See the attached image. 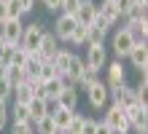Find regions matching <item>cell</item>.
I'll list each match as a JSON object with an SVG mask.
<instances>
[{
	"label": "cell",
	"mask_w": 148,
	"mask_h": 134,
	"mask_svg": "<svg viewBox=\"0 0 148 134\" xmlns=\"http://www.w3.org/2000/svg\"><path fill=\"white\" fill-rule=\"evenodd\" d=\"M11 134H35L32 123H11Z\"/></svg>",
	"instance_id": "cell-31"
},
{
	"label": "cell",
	"mask_w": 148,
	"mask_h": 134,
	"mask_svg": "<svg viewBox=\"0 0 148 134\" xmlns=\"http://www.w3.org/2000/svg\"><path fill=\"white\" fill-rule=\"evenodd\" d=\"M51 65H54V73H57V78H65V73H67V65H70V51L59 48V51L54 54V59H51Z\"/></svg>",
	"instance_id": "cell-18"
},
{
	"label": "cell",
	"mask_w": 148,
	"mask_h": 134,
	"mask_svg": "<svg viewBox=\"0 0 148 134\" xmlns=\"http://www.w3.org/2000/svg\"><path fill=\"white\" fill-rule=\"evenodd\" d=\"M113 3H116V8H119V14H121V16H124V14L129 11V5H132V3H135V0H113Z\"/></svg>",
	"instance_id": "cell-36"
},
{
	"label": "cell",
	"mask_w": 148,
	"mask_h": 134,
	"mask_svg": "<svg viewBox=\"0 0 148 134\" xmlns=\"http://www.w3.org/2000/svg\"><path fill=\"white\" fill-rule=\"evenodd\" d=\"M105 35H108V32L97 30V27H89V38H86V46H97V43H102V40H105Z\"/></svg>",
	"instance_id": "cell-28"
},
{
	"label": "cell",
	"mask_w": 148,
	"mask_h": 134,
	"mask_svg": "<svg viewBox=\"0 0 148 134\" xmlns=\"http://www.w3.org/2000/svg\"><path fill=\"white\" fill-rule=\"evenodd\" d=\"M22 32H24L22 19H5L3 24H0V38L5 40V46H19Z\"/></svg>",
	"instance_id": "cell-5"
},
{
	"label": "cell",
	"mask_w": 148,
	"mask_h": 134,
	"mask_svg": "<svg viewBox=\"0 0 148 134\" xmlns=\"http://www.w3.org/2000/svg\"><path fill=\"white\" fill-rule=\"evenodd\" d=\"M124 19H127V24H135V22L148 19V16H145V5L143 3H132V5H129V11L124 14Z\"/></svg>",
	"instance_id": "cell-21"
},
{
	"label": "cell",
	"mask_w": 148,
	"mask_h": 134,
	"mask_svg": "<svg viewBox=\"0 0 148 134\" xmlns=\"http://www.w3.org/2000/svg\"><path fill=\"white\" fill-rule=\"evenodd\" d=\"M105 70H108V78H105L108 91H113V88H119V86L127 83V70H124V65H121V59H119V62H110V65H105Z\"/></svg>",
	"instance_id": "cell-10"
},
{
	"label": "cell",
	"mask_w": 148,
	"mask_h": 134,
	"mask_svg": "<svg viewBox=\"0 0 148 134\" xmlns=\"http://www.w3.org/2000/svg\"><path fill=\"white\" fill-rule=\"evenodd\" d=\"M97 19V3L94 0H81L75 8V22L84 27H92V22Z\"/></svg>",
	"instance_id": "cell-12"
},
{
	"label": "cell",
	"mask_w": 148,
	"mask_h": 134,
	"mask_svg": "<svg viewBox=\"0 0 148 134\" xmlns=\"http://www.w3.org/2000/svg\"><path fill=\"white\" fill-rule=\"evenodd\" d=\"M51 78H57L54 65H51V62H43V65H40V73L35 75V80H38V83H46V80H51Z\"/></svg>",
	"instance_id": "cell-26"
},
{
	"label": "cell",
	"mask_w": 148,
	"mask_h": 134,
	"mask_svg": "<svg viewBox=\"0 0 148 134\" xmlns=\"http://www.w3.org/2000/svg\"><path fill=\"white\" fill-rule=\"evenodd\" d=\"M86 99H89V105L94 107V110H100V107H105L110 94H108V86L102 83V80H97L92 88H86Z\"/></svg>",
	"instance_id": "cell-11"
},
{
	"label": "cell",
	"mask_w": 148,
	"mask_h": 134,
	"mask_svg": "<svg viewBox=\"0 0 148 134\" xmlns=\"http://www.w3.org/2000/svg\"><path fill=\"white\" fill-rule=\"evenodd\" d=\"M102 123L113 131V134H127L129 131V121H127V113H124V107H119V105H110L108 110H105V118H102Z\"/></svg>",
	"instance_id": "cell-2"
},
{
	"label": "cell",
	"mask_w": 148,
	"mask_h": 134,
	"mask_svg": "<svg viewBox=\"0 0 148 134\" xmlns=\"http://www.w3.org/2000/svg\"><path fill=\"white\" fill-rule=\"evenodd\" d=\"M84 118L86 115H81V113H73V118H70V123H67V134H81V126H84Z\"/></svg>",
	"instance_id": "cell-27"
},
{
	"label": "cell",
	"mask_w": 148,
	"mask_h": 134,
	"mask_svg": "<svg viewBox=\"0 0 148 134\" xmlns=\"http://www.w3.org/2000/svg\"><path fill=\"white\" fill-rule=\"evenodd\" d=\"M8 102H0V131H3L5 126H8Z\"/></svg>",
	"instance_id": "cell-33"
},
{
	"label": "cell",
	"mask_w": 148,
	"mask_h": 134,
	"mask_svg": "<svg viewBox=\"0 0 148 134\" xmlns=\"http://www.w3.org/2000/svg\"><path fill=\"white\" fill-rule=\"evenodd\" d=\"M32 97H35V91H32V86L24 80V83H19V86H14V94H11V99H14V105H27Z\"/></svg>",
	"instance_id": "cell-17"
},
{
	"label": "cell",
	"mask_w": 148,
	"mask_h": 134,
	"mask_svg": "<svg viewBox=\"0 0 148 134\" xmlns=\"http://www.w3.org/2000/svg\"><path fill=\"white\" fill-rule=\"evenodd\" d=\"M57 107L75 113V107H78V88L75 86H62V91H59V97H57Z\"/></svg>",
	"instance_id": "cell-14"
},
{
	"label": "cell",
	"mask_w": 148,
	"mask_h": 134,
	"mask_svg": "<svg viewBox=\"0 0 148 134\" xmlns=\"http://www.w3.org/2000/svg\"><path fill=\"white\" fill-rule=\"evenodd\" d=\"M8 118H14V123H32L27 105H14V113H8Z\"/></svg>",
	"instance_id": "cell-23"
},
{
	"label": "cell",
	"mask_w": 148,
	"mask_h": 134,
	"mask_svg": "<svg viewBox=\"0 0 148 134\" xmlns=\"http://www.w3.org/2000/svg\"><path fill=\"white\" fill-rule=\"evenodd\" d=\"M78 3H81V0H62V5H59V14H70V16H75Z\"/></svg>",
	"instance_id": "cell-32"
},
{
	"label": "cell",
	"mask_w": 148,
	"mask_h": 134,
	"mask_svg": "<svg viewBox=\"0 0 148 134\" xmlns=\"http://www.w3.org/2000/svg\"><path fill=\"white\" fill-rule=\"evenodd\" d=\"M94 129H97V121H94V118H84L81 134H94Z\"/></svg>",
	"instance_id": "cell-34"
},
{
	"label": "cell",
	"mask_w": 148,
	"mask_h": 134,
	"mask_svg": "<svg viewBox=\"0 0 148 134\" xmlns=\"http://www.w3.org/2000/svg\"><path fill=\"white\" fill-rule=\"evenodd\" d=\"M54 102H46V99H43V97H32V99L27 102V110H30V121L32 123H35V121H40L43 118V115H49L51 110H54Z\"/></svg>",
	"instance_id": "cell-13"
},
{
	"label": "cell",
	"mask_w": 148,
	"mask_h": 134,
	"mask_svg": "<svg viewBox=\"0 0 148 134\" xmlns=\"http://www.w3.org/2000/svg\"><path fill=\"white\" fill-rule=\"evenodd\" d=\"M86 38H89V27L78 24L73 30V35H70V43H73V46H86Z\"/></svg>",
	"instance_id": "cell-25"
},
{
	"label": "cell",
	"mask_w": 148,
	"mask_h": 134,
	"mask_svg": "<svg viewBox=\"0 0 148 134\" xmlns=\"http://www.w3.org/2000/svg\"><path fill=\"white\" fill-rule=\"evenodd\" d=\"M127 59H129V65H132L137 73H148V46L145 43H135V46L129 48Z\"/></svg>",
	"instance_id": "cell-9"
},
{
	"label": "cell",
	"mask_w": 148,
	"mask_h": 134,
	"mask_svg": "<svg viewBox=\"0 0 148 134\" xmlns=\"http://www.w3.org/2000/svg\"><path fill=\"white\" fill-rule=\"evenodd\" d=\"M5 73H8V65H5L3 59H0V78H5Z\"/></svg>",
	"instance_id": "cell-41"
},
{
	"label": "cell",
	"mask_w": 148,
	"mask_h": 134,
	"mask_svg": "<svg viewBox=\"0 0 148 134\" xmlns=\"http://www.w3.org/2000/svg\"><path fill=\"white\" fill-rule=\"evenodd\" d=\"M94 134H113V131H110V129L105 126V123L100 121V123H97V129H94Z\"/></svg>",
	"instance_id": "cell-38"
},
{
	"label": "cell",
	"mask_w": 148,
	"mask_h": 134,
	"mask_svg": "<svg viewBox=\"0 0 148 134\" xmlns=\"http://www.w3.org/2000/svg\"><path fill=\"white\" fill-rule=\"evenodd\" d=\"M8 48H11V46H5V40L0 38V59H5V51H8Z\"/></svg>",
	"instance_id": "cell-40"
},
{
	"label": "cell",
	"mask_w": 148,
	"mask_h": 134,
	"mask_svg": "<svg viewBox=\"0 0 148 134\" xmlns=\"http://www.w3.org/2000/svg\"><path fill=\"white\" fill-rule=\"evenodd\" d=\"M75 27H78L75 16H70V14H59L57 22H54V32H51V35H54L59 43H70V35H73Z\"/></svg>",
	"instance_id": "cell-4"
},
{
	"label": "cell",
	"mask_w": 148,
	"mask_h": 134,
	"mask_svg": "<svg viewBox=\"0 0 148 134\" xmlns=\"http://www.w3.org/2000/svg\"><path fill=\"white\" fill-rule=\"evenodd\" d=\"M57 51H59V40H57L51 32H43V38H40V46H38V54L43 56V62H51Z\"/></svg>",
	"instance_id": "cell-15"
},
{
	"label": "cell",
	"mask_w": 148,
	"mask_h": 134,
	"mask_svg": "<svg viewBox=\"0 0 148 134\" xmlns=\"http://www.w3.org/2000/svg\"><path fill=\"white\" fill-rule=\"evenodd\" d=\"M97 16L102 22H105L108 27H113L119 19H121V14H119V8H116V3L113 0H102V3L97 5Z\"/></svg>",
	"instance_id": "cell-16"
},
{
	"label": "cell",
	"mask_w": 148,
	"mask_h": 134,
	"mask_svg": "<svg viewBox=\"0 0 148 134\" xmlns=\"http://www.w3.org/2000/svg\"><path fill=\"white\" fill-rule=\"evenodd\" d=\"M124 113H127L129 129L148 134V105H145V102H137V105H132V107H124Z\"/></svg>",
	"instance_id": "cell-3"
},
{
	"label": "cell",
	"mask_w": 148,
	"mask_h": 134,
	"mask_svg": "<svg viewBox=\"0 0 148 134\" xmlns=\"http://www.w3.org/2000/svg\"><path fill=\"white\" fill-rule=\"evenodd\" d=\"M97 80H100V73H97V70H89V67H86L84 73L78 75V80H75V88L86 91V88H92L94 83H97Z\"/></svg>",
	"instance_id": "cell-19"
},
{
	"label": "cell",
	"mask_w": 148,
	"mask_h": 134,
	"mask_svg": "<svg viewBox=\"0 0 148 134\" xmlns=\"http://www.w3.org/2000/svg\"><path fill=\"white\" fill-rule=\"evenodd\" d=\"M8 19V16H5V0H0V24H3Z\"/></svg>",
	"instance_id": "cell-39"
},
{
	"label": "cell",
	"mask_w": 148,
	"mask_h": 134,
	"mask_svg": "<svg viewBox=\"0 0 148 134\" xmlns=\"http://www.w3.org/2000/svg\"><path fill=\"white\" fill-rule=\"evenodd\" d=\"M16 5H19V11L24 16V14H30L32 8H35V0H16Z\"/></svg>",
	"instance_id": "cell-35"
},
{
	"label": "cell",
	"mask_w": 148,
	"mask_h": 134,
	"mask_svg": "<svg viewBox=\"0 0 148 134\" xmlns=\"http://www.w3.org/2000/svg\"><path fill=\"white\" fill-rule=\"evenodd\" d=\"M32 126H35V134H57V131H59V129L54 126V121H51V115H43V118L35 121Z\"/></svg>",
	"instance_id": "cell-22"
},
{
	"label": "cell",
	"mask_w": 148,
	"mask_h": 134,
	"mask_svg": "<svg viewBox=\"0 0 148 134\" xmlns=\"http://www.w3.org/2000/svg\"><path fill=\"white\" fill-rule=\"evenodd\" d=\"M135 46V38H132V32H129V27H119L116 32H113V51H116V56H127L129 48Z\"/></svg>",
	"instance_id": "cell-8"
},
{
	"label": "cell",
	"mask_w": 148,
	"mask_h": 134,
	"mask_svg": "<svg viewBox=\"0 0 148 134\" xmlns=\"http://www.w3.org/2000/svg\"><path fill=\"white\" fill-rule=\"evenodd\" d=\"M43 32H46V24L43 22H30V24H24V32H22V40H19V46L27 51V54H32V51H38V46H40V38H43Z\"/></svg>",
	"instance_id": "cell-1"
},
{
	"label": "cell",
	"mask_w": 148,
	"mask_h": 134,
	"mask_svg": "<svg viewBox=\"0 0 148 134\" xmlns=\"http://www.w3.org/2000/svg\"><path fill=\"white\" fill-rule=\"evenodd\" d=\"M40 3H43V8H46V11H59L62 0H40Z\"/></svg>",
	"instance_id": "cell-37"
},
{
	"label": "cell",
	"mask_w": 148,
	"mask_h": 134,
	"mask_svg": "<svg viewBox=\"0 0 148 134\" xmlns=\"http://www.w3.org/2000/svg\"><path fill=\"white\" fill-rule=\"evenodd\" d=\"M51 121H54V126L57 129H67V123H70L73 118V110H62V107H57V110H51Z\"/></svg>",
	"instance_id": "cell-20"
},
{
	"label": "cell",
	"mask_w": 148,
	"mask_h": 134,
	"mask_svg": "<svg viewBox=\"0 0 148 134\" xmlns=\"http://www.w3.org/2000/svg\"><path fill=\"white\" fill-rule=\"evenodd\" d=\"M135 3H143V5H148V0H135Z\"/></svg>",
	"instance_id": "cell-42"
},
{
	"label": "cell",
	"mask_w": 148,
	"mask_h": 134,
	"mask_svg": "<svg viewBox=\"0 0 148 134\" xmlns=\"http://www.w3.org/2000/svg\"><path fill=\"white\" fill-rule=\"evenodd\" d=\"M110 94V99H113V105H119V107H132V105H137V102H145V99H140V97L135 94V88L132 86H119V88H113V91H108Z\"/></svg>",
	"instance_id": "cell-7"
},
{
	"label": "cell",
	"mask_w": 148,
	"mask_h": 134,
	"mask_svg": "<svg viewBox=\"0 0 148 134\" xmlns=\"http://www.w3.org/2000/svg\"><path fill=\"white\" fill-rule=\"evenodd\" d=\"M11 94H14V86L8 83L5 78H0V102H8V99H11Z\"/></svg>",
	"instance_id": "cell-30"
},
{
	"label": "cell",
	"mask_w": 148,
	"mask_h": 134,
	"mask_svg": "<svg viewBox=\"0 0 148 134\" xmlns=\"http://www.w3.org/2000/svg\"><path fill=\"white\" fill-rule=\"evenodd\" d=\"M84 65L89 67V70H105L108 65V51L102 43H97V46H86V56H84Z\"/></svg>",
	"instance_id": "cell-6"
},
{
	"label": "cell",
	"mask_w": 148,
	"mask_h": 134,
	"mask_svg": "<svg viewBox=\"0 0 148 134\" xmlns=\"http://www.w3.org/2000/svg\"><path fill=\"white\" fill-rule=\"evenodd\" d=\"M135 88V94L140 97V99H145V91H148V73H140V80H137V86H132Z\"/></svg>",
	"instance_id": "cell-29"
},
{
	"label": "cell",
	"mask_w": 148,
	"mask_h": 134,
	"mask_svg": "<svg viewBox=\"0 0 148 134\" xmlns=\"http://www.w3.org/2000/svg\"><path fill=\"white\" fill-rule=\"evenodd\" d=\"M5 80H8L11 86H19V83H24V80H27V73H24L22 67H8Z\"/></svg>",
	"instance_id": "cell-24"
}]
</instances>
